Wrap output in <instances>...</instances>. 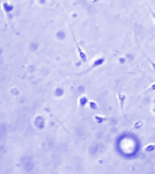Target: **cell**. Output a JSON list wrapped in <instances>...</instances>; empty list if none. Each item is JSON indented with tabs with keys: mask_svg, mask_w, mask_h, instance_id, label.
Masks as SVG:
<instances>
[{
	"mask_svg": "<svg viewBox=\"0 0 155 174\" xmlns=\"http://www.w3.org/2000/svg\"><path fill=\"white\" fill-rule=\"evenodd\" d=\"M32 1H34V0H32ZM32 1H31V2H32Z\"/></svg>",
	"mask_w": 155,
	"mask_h": 174,
	"instance_id": "8fae6325",
	"label": "cell"
},
{
	"mask_svg": "<svg viewBox=\"0 0 155 174\" xmlns=\"http://www.w3.org/2000/svg\"><path fill=\"white\" fill-rule=\"evenodd\" d=\"M141 125H142V122H138L133 128H139V127H141Z\"/></svg>",
	"mask_w": 155,
	"mask_h": 174,
	"instance_id": "9c48e42d",
	"label": "cell"
},
{
	"mask_svg": "<svg viewBox=\"0 0 155 174\" xmlns=\"http://www.w3.org/2000/svg\"><path fill=\"white\" fill-rule=\"evenodd\" d=\"M92 2H95V1H99V0H90Z\"/></svg>",
	"mask_w": 155,
	"mask_h": 174,
	"instance_id": "30bf717a",
	"label": "cell"
},
{
	"mask_svg": "<svg viewBox=\"0 0 155 174\" xmlns=\"http://www.w3.org/2000/svg\"><path fill=\"white\" fill-rule=\"evenodd\" d=\"M71 33H72V36H73V40L75 42V47H76V50H78V52H79V57H80V59H81V62L82 63H87V55L85 54V51L81 49V47H80V44L78 43V41L74 37V34H73V31L71 30Z\"/></svg>",
	"mask_w": 155,
	"mask_h": 174,
	"instance_id": "6da1fadb",
	"label": "cell"
},
{
	"mask_svg": "<svg viewBox=\"0 0 155 174\" xmlns=\"http://www.w3.org/2000/svg\"><path fill=\"white\" fill-rule=\"evenodd\" d=\"M94 120L96 121L97 123H102V122H104V121L107 120V117L105 116H101V115H95L94 116Z\"/></svg>",
	"mask_w": 155,
	"mask_h": 174,
	"instance_id": "8992f818",
	"label": "cell"
},
{
	"mask_svg": "<svg viewBox=\"0 0 155 174\" xmlns=\"http://www.w3.org/2000/svg\"><path fill=\"white\" fill-rule=\"evenodd\" d=\"M154 144H149V145H147V146L145 147V151L146 152H149V151H153L154 150Z\"/></svg>",
	"mask_w": 155,
	"mask_h": 174,
	"instance_id": "ba28073f",
	"label": "cell"
},
{
	"mask_svg": "<svg viewBox=\"0 0 155 174\" xmlns=\"http://www.w3.org/2000/svg\"><path fill=\"white\" fill-rule=\"evenodd\" d=\"M125 99H126V95L123 92H119L118 93V100H119V105H120V109H122V113L124 115V103H125Z\"/></svg>",
	"mask_w": 155,
	"mask_h": 174,
	"instance_id": "277c9868",
	"label": "cell"
},
{
	"mask_svg": "<svg viewBox=\"0 0 155 174\" xmlns=\"http://www.w3.org/2000/svg\"><path fill=\"white\" fill-rule=\"evenodd\" d=\"M88 105H89V107L92 108V109H94V110L99 109V105L95 101H88Z\"/></svg>",
	"mask_w": 155,
	"mask_h": 174,
	"instance_id": "52a82bcc",
	"label": "cell"
},
{
	"mask_svg": "<svg viewBox=\"0 0 155 174\" xmlns=\"http://www.w3.org/2000/svg\"><path fill=\"white\" fill-rule=\"evenodd\" d=\"M104 62H105V58H104V57H99V58H96V59L92 63V66L89 67V70H88V71H90V70H93V68H95V67H97V66L103 65V64H104Z\"/></svg>",
	"mask_w": 155,
	"mask_h": 174,
	"instance_id": "3957f363",
	"label": "cell"
},
{
	"mask_svg": "<svg viewBox=\"0 0 155 174\" xmlns=\"http://www.w3.org/2000/svg\"><path fill=\"white\" fill-rule=\"evenodd\" d=\"M79 103H80V106H81V107H85V106H87V103H88V98H87L86 95L80 96V99H79Z\"/></svg>",
	"mask_w": 155,
	"mask_h": 174,
	"instance_id": "5b68a950",
	"label": "cell"
},
{
	"mask_svg": "<svg viewBox=\"0 0 155 174\" xmlns=\"http://www.w3.org/2000/svg\"><path fill=\"white\" fill-rule=\"evenodd\" d=\"M1 7H2L4 12L7 14L8 17L11 19V13L14 11V5L11 4V2H8V1H2V2H1Z\"/></svg>",
	"mask_w": 155,
	"mask_h": 174,
	"instance_id": "7a4b0ae2",
	"label": "cell"
}]
</instances>
